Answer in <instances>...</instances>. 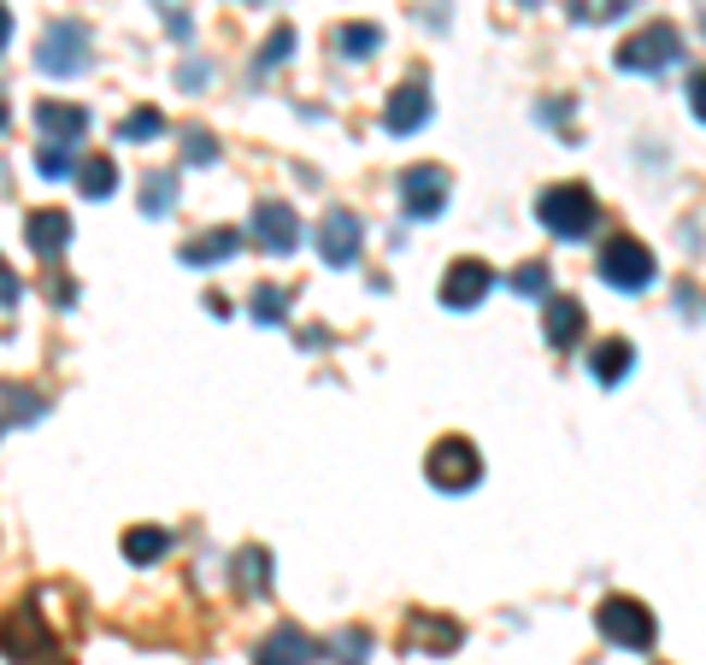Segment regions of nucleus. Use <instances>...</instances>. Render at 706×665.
Returning a JSON list of instances; mask_svg holds the SVG:
<instances>
[{"label":"nucleus","mask_w":706,"mask_h":665,"mask_svg":"<svg viewBox=\"0 0 706 665\" xmlns=\"http://www.w3.org/2000/svg\"><path fill=\"white\" fill-rule=\"evenodd\" d=\"M536 219H542V230H554L559 242H583L589 230H595L600 207H595V195H589V183H554V189L536 195Z\"/></svg>","instance_id":"nucleus-1"},{"label":"nucleus","mask_w":706,"mask_h":665,"mask_svg":"<svg viewBox=\"0 0 706 665\" xmlns=\"http://www.w3.org/2000/svg\"><path fill=\"white\" fill-rule=\"evenodd\" d=\"M654 278H659V259H654V248H647V242L612 236L607 248H600V283L618 288V295H642Z\"/></svg>","instance_id":"nucleus-2"},{"label":"nucleus","mask_w":706,"mask_h":665,"mask_svg":"<svg viewBox=\"0 0 706 665\" xmlns=\"http://www.w3.org/2000/svg\"><path fill=\"white\" fill-rule=\"evenodd\" d=\"M595 625H600V636H607L612 648H624V654H647L654 636H659L654 613H647L642 601H630V595H607V601H600Z\"/></svg>","instance_id":"nucleus-3"},{"label":"nucleus","mask_w":706,"mask_h":665,"mask_svg":"<svg viewBox=\"0 0 706 665\" xmlns=\"http://www.w3.org/2000/svg\"><path fill=\"white\" fill-rule=\"evenodd\" d=\"M395 195H400V212H407V219L430 224V219H442V212H448L454 177L442 165H407V171H400V183H395Z\"/></svg>","instance_id":"nucleus-4"},{"label":"nucleus","mask_w":706,"mask_h":665,"mask_svg":"<svg viewBox=\"0 0 706 665\" xmlns=\"http://www.w3.org/2000/svg\"><path fill=\"white\" fill-rule=\"evenodd\" d=\"M36 65L48 71V77H77V71H89V24H77V19L48 24V36H41V48H36Z\"/></svg>","instance_id":"nucleus-5"},{"label":"nucleus","mask_w":706,"mask_h":665,"mask_svg":"<svg viewBox=\"0 0 706 665\" xmlns=\"http://www.w3.org/2000/svg\"><path fill=\"white\" fill-rule=\"evenodd\" d=\"M424 471H430V483H436V489L466 495V489H478V477H483V454L466 436H442L436 447H430V466Z\"/></svg>","instance_id":"nucleus-6"},{"label":"nucleus","mask_w":706,"mask_h":665,"mask_svg":"<svg viewBox=\"0 0 706 665\" xmlns=\"http://www.w3.org/2000/svg\"><path fill=\"white\" fill-rule=\"evenodd\" d=\"M0 654H7L12 665H36V660H48V654H53V630L36 618V606H30V601L12 606V613L0 618Z\"/></svg>","instance_id":"nucleus-7"},{"label":"nucleus","mask_w":706,"mask_h":665,"mask_svg":"<svg viewBox=\"0 0 706 665\" xmlns=\"http://www.w3.org/2000/svg\"><path fill=\"white\" fill-rule=\"evenodd\" d=\"M677 53H683V36H677V24H647L618 48V71H642V77H654V71H666Z\"/></svg>","instance_id":"nucleus-8"},{"label":"nucleus","mask_w":706,"mask_h":665,"mask_svg":"<svg viewBox=\"0 0 706 665\" xmlns=\"http://www.w3.org/2000/svg\"><path fill=\"white\" fill-rule=\"evenodd\" d=\"M248 230H253V242L265 254H295L300 248V212L289 207V200H259Z\"/></svg>","instance_id":"nucleus-9"},{"label":"nucleus","mask_w":706,"mask_h":665,"mask_svg":"<svg viewBox=\"0 0 706 665\" xmlns=\"http://www.w3.org/2000/svg\"><path fill=\"white\" fill-rule=\"evenodd\" d=\"M488 288H495V266H483V259H454V266L442 271V307L471 312Z\"/></svg>","instance_id":"nucleus-10"},{"label":"nucleus","mask_w":706,"mask_h":665,"mask_svg":"<svg viewBox=\"0 0 706 665\" xmlns=\"http://www.w3.org/2000/svg\"><path fill=\"white\" fill-rule=\"evenodd\" d=\"M359 242H366V224L354 219L348 207H336V212H324V224H319V254H324V266H354L359 259Z\"/></svg>","instance_id":"nucleus-11"},{"label":"nucleus","mask_w":706,"mask_h":665,"mask_svg":"<svg viewBox=\"0 0 706 665\" xmlns=\"http://www.w3.org/2000/svg\"><path fill=\"white\" fill-rule=\"evenodd\" d=\"M319 660H324V648L312 642L300 625H277L265 642L253 648V665H319Z\"/></svg>","instance_id":"nucleus-12"},{"label":"nucleus","mask_w":706,"mask_h":665,"mask_svg":"<svg viewBox=\"0 0 706 665\" xmlns=\"http://www.w3.org/2000/svg\"><path fill=\"white\" fill-rule=\"evenodd\" d=\"M430 124V89L424 77H407L395 95H388V112H383V130L388 136H412V130Z\"/></svg>","instance_id":"nucleus-13"},{"label":"nucleus","mask_w":706,"mask_h":665,"mask_svg":"<svg viewBox=\"0 0 706 665\" xmlns=\"http://www.w3.org/2000/svg\"><path fill=\"white\" fill-rule=\"evenodd\" d=\"M542 336L554 342V348H578V342L589 336V312H583V300H571V295H547V300H542Z\"/></svg>","instance_id":"nucleus-14"},{"label":"nucleus","mask_w":706,"mask_h":665,"mask_svg":"<svg viewBox=\"0 0 706 665\" xmlns=\"http://www.w3.org/2000/svg\"><path fill=\"white\" fill-rule=\"evenodd\" d=\"M24 242H30L36 259H60L65 242H71V212H60V207L30 212V219H24Z\"/></svg>","instance_id":"nucleus-15"},{"label":"nucleus","mask_w":706,"mask_h":665,"mask_svg":"<svg viewBox=\"0 0 706 665\" xmlns=\"http://www.w3.org/2000/svg\"><path fill=\"white\" fill-rule=\"evenodd\" d=\"M36 124L48 130V141H83V130H89V112L83 107H65V100H41L36 107Z\"/></svg>","instance_id":"nucleus-16"},{"label":"nucleus","mask_w":706,"mask_h":665,"mask_svg":"<svg viewBox=\"0 0 706 665\" xmlns=\"http://www.w3.org/2000/svg\"><path fill=\"white\" fill-rule=\"evenodd\" d=\"M636 366V348H630L624 336H607V342H595L589 348V371H595V383H624V371Z\"/></svg>","instance_id":"nucleus-17"},{"label":"nucleus","mask_w":706,"mask_h":665,"mask_svg":"<svg viewBox=\"0 0 706 665\" xmlns=\"http://www.w3.org/2000/svg\"><path fill=\"white\" fill-rule=\"evenodd\" d=\"M171 554V530L165 525H136L124 537V559L129 566H153V559H165Z\"/></svg>","instance_id":"nucleus-18"},{"label":"nucleus","mask_w":706,"mask_h":665,"mask_svg":"<svg viewBox=\"0 0 706 665\" xmlns=\"http://www.w3.org/2000/svg\"><path fill=\"white\" fill-rule=\"evenodd\" d=\"M236 248H241L236 230H207V236H195L189 248H183V266H224Z\"/></svg>","instance_id":"nucleus-19"},{"label":"nucleus","mask_w":706,"mask_h":665,"mask_svg":"<svg viewBox=\"0 0 706 665\" xmlns=\"http://www.w3.org/2000/svg\"><path fill=\"white\" fill-rule=\"evenodd\" d=\"M41 412H48V401H41V395H24L18 383H0V430H12V424H36Z\"/></svg>","instance_id":"nucleus-20"},{"label":"nucleus","mask_w":706,"mask_h":665,"mask_svg":"<svg viewBox=\"0 0 706 665\" xmlns=\"http://www.w3.org/2000/svg\"><path fill=\"white\" fill-rule=\"evenodd\" d=\"M412 648L448 654V648H459V625H448V618H436V613H412Z\"/></svg>","instance_id":"nucleus-21"},{"label":"nucleus","mask_w":706,"mask_h":665,"mask_svg":"<svg viewBox=\"0 0 706 665\" xmlns=\"http://www.w3.org/2000/svg\"><path fill=\"white\" fill-rule=\"evenodd\" d=\"M77 189L89 200H107L112 189H119V159H107V153L83 159V165H77Z\"/></svg>","instance_id":"nucleus-22"},{"label":"nucleus","mask_w":706,"mask_h":665,"mask_svg":"<svg viewBox=\"0 0 706 665\" xmlns=\"http://www.w3.org/2000/svg\"><path fill=\"white\" fill-rule=\"evenodd\" d=\"M236 589L241 595H265L271 589V554L265 547H241L236 554Z\"/></svg>","instance_id":"nucleus-23"},{"label":"nucleus","mask_w":706,"mask_h":665,"mask_svg":"<svg viewBox=\"0 0 706 665\" xmlns=\"http://www.w3.org/2000/svg\"><path fill=\"white\" fill-rule=\"evenodd\" d=\"M377 48H383L377 24H342V30H336V53H342V60H371Z\"/></svg>","instance_id":"nucleus-24"},{"label":"nucleus","mask_w":706,"mask_h":665,"mask_svg":"<svg viewBox=\"0 0 706 665\" xmlns=\"http://www.w3.org/2000/svg\"><path fill=\"white\" fill-rule=\"evenodd\" d=\"M171 200H177V171H148V183H141V212L160 219V212H171Z\"/></svg>","instance_id":"nucleus-25"},{"label":"nucleus","mask_w":706,"mask_h":665,"mask_svg":"<svg viewBox=\"0 0 706 665\" xmlns=\"http://www.w3.org/2000/svg\"><path fill=\"white\" fill-rule=\"evenodd\" d=\"M248 312L259 318V324H283V318H289V288H283V283H259L253 300H248Z\"/></svg>","instance_id":"nucleus-26"},{"label":"nucleus","mask_w":706,"mask_h":665,"mask_svg":"<svg viewBox=\"0 0 706 665\" xmlns=\"http://www.w3.org/2000/svg\"><path fill=\"white\" fill-rule=\"evenodd\" d=\"M507 283H512V288H518V295H524V300H547V283H554V271H547L542 259H524V266H518Z\"/></svg>","instance_id":"nucleus-27"},{"label":"nucleus","mask_w":706,"mask_h":665,"mask_svg":"<svg viewBox=\"0 0 706 665\" xmlns=\"http://www.w3.org/2000/svg\"><path fill=\"white\" fill-rule=\"evenodd\" d=\"M36 171H41V177H71V171H77V153H71L65 141H41Z\"/></svg>","instance_id":"nucleus-28"},{"label":"nucleus","mask_w":706,"mask_h":665,"mask_svg":"<svg viewBox=\"0 0 706 665\" xmlns=\"http://www.w3.org/2000/svg\"><path fill=\"white\" fill-rule=\"evenodd\" d=\"M119 136H124V141H148V136H165V112H153V107L129 112V119L119 124Z\"/></svg>","instance_id":"nucleus-29"},{"label":"nucleus","mask_w":706,"mask_h":665,"mask_svg":"<svg viewBox=\"0 0 706 665\" xmlns=\"http://www.w3.org/2000/svg\"><path fill=\"white\" fill-rule=\"evenodd\" d=\"M289 48H295V30H289V24H277V30H271V41H265V48H259L253 71H271V65H283V60H289Z\"/></svg>","instance_id":"nucleus-30"},{"label":"nucleus","mask_w":706,"mask_h":665,"mask_svg":"<svg viewBox=\"0 0 706 665\" xmlns=\"http://www.w3.org/2000/svg\"><path fill=\"white\" fill-rule=\"evenodd\" d=\"M336 654H342V665H366L371 636H366V630H342V636H336Z\"/></svg>","instance_id":"nucleus-31"},{"label":"nucleus","mask_w":706,"mask_h":665,"mask_svg":"<svg viewBox=\"0 0 706 665\" xmlns=\"http://www.w3.org/2000/svg\"><path fill=\"white\" fill-rule=\"evenodd\" d=\"M160 12L171 19V36H177V41H189V12H183V0H160Z\"/></svg>","instance_id":"nucleus-32"},{"label":"nucleus","mask_w":706,"mask_h":665,"mask_svg":"<svg viewBox=\"0 0 706 665\" xmlns=\"http://www.w3.org/2000/svg\"><path fill=\"white\" fill-rule=\"evenodd\" d=\"M212 153H219V141H212L207 130H189V159H195V165H207Z\"/></svg>","instance_id":"nucleus-33"},{"label":"nucleus","mask_w":706,"mask_h":665,"mask_svg":"<svg viewBox=\"0 0 706 665\" xmlns=\"http://www.w3.org/2000/svg\"><path fill=\"white\" fill-rule=\"evenodd\" d=\"M0 307H18V283H12L7 271H0Z\"/></svg>","instance_id":"nucleus-34"},{"label":"nucleus","mask_w":706,"mask_h":665,"mask_svg":"<svg viewBox=\"0 0 706 665\" xmlns=\"http://www.w3.org/2000/svg\"><path fill=\"white\" fill-rule=\"evenodd\" d=\"M542 119H547V124H566V119H571V100H554V107H547Z\"/></svg>","instance_id":"nucleus-35"},{"label":"nucleus","mask_w":706,"mask_h":665,"mask_svg":"<svg viewBox=\"0 0 706 665\" xmlns=\"http://www.w3.org/2000/svg\"><path fill=\"white\" fill-rule=\"evenodd\" d=\"M7 41H12V12L0 7V48H7Z\"/></svg>","instance_id":"nucleus-36"},{"label":"nucleus","mask_w":706,"mask_h":665,"mask_svg":"<svg viewBox=\"0 0 706 665\" xmlns=\"http://www.w3.org/2000/svg\"><path fill=\"white\" fill-rule=\"evenodd\" d=\"M12 124V107H7V100H0V130H7Z\"/></svg>","instance_id":"nucleus-37"},{"label":"nucleus","mask_w":706,"mask_h":665,"mask_svg":"<svg viewBox=\"0 0 706 665\" xmlns=\"http://www.w3.org/2000/svg\"><path fill=\"white\" fill-rule=\"evenodd\" d=\"M518 7H542V0H518Z\"/></svg>","instance_id":"nucleus-38"},{"label":"nucleus","mask_w":706,"mask_h":665,"mask_svg":"<svg viewBox=\"0 0 706 665\" xmlns=\"http://www.w3.org/2000/svg\"><path fill=\"white\" fill-rule=\"evenodd\" d=\"M48 665H71V660H48Z\"/></svg>","instance_id":"nucleus-39"}]
</instances>
